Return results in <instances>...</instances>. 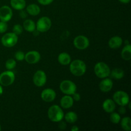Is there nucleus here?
I'll list each match as a JSON object with an SVG mask.
<instances>
[{"label": "nucleus", "instance_id": "obj_1", "mask_svg": "<svg viewBox=\"0 0 131 131\" xmlns=\"http://www.w3.org/2000/svg\"><path fill=\"white\" fill-rule=\"evenodd\" d=\"M70 71L75 76H82L86 71L85 63L80 60H75L70 63Z\"/></svg>", "mask_w": 131, "mask_h": 131}, {"label": "nucleus", "instance_id": "obj_2", "mask_svg": "<svg viewBox=\"0 0 131 131\" xmlns=\"http://www.w3.org/2000/svg\"><path fill=\"white\" fill-rule=\"evenodd\" d=\"M47 115L51 121L60 122L64 118V113L61 107L58 105H53L49 108Z\"/></svg>", "mask_w": 131, "mask_h": 131}, {"label": "nucleus", "instance_id": "obj_3", "mask_svg": "<svg viewBox=\"0 0 131 131\" xmlns=\"http://www.w3.org/2000/svg\"><path fill=\"white\" fill-rule=\"evenodd\" d=\"M94 72L95 75L101 79L107 78L110 75V70L108 65L104 62H98L94 67Z\"/></svg>", "mask_w": 131, "mask_h": 131}, {"label": "nucleus", "instance_id": "obj_4", "mask_svg": "<svg viewBox=\"0 0 131 131\" xmlns=\"http://www.w3.org/2000/svg\"><path fill=\"white\" fill-rule=\"evenodd\" d=\"M60 89L64 94L72 95L76 92L77 86L74 82L70 80H64L60 83Z\"/></svg>", "mask_w": 131, "mask_h": 131}, {"label": "nucleus", "instance_id": "obj_5", "mask_svg": "<svg viewBox=\"0 0 131 131\" xmlns=\"http://www.w3.org/2000/svg\"><path fill=\"white\" fill-rule=\"evenodd\" d=\"M113 101L120 106H125L129 102V96L124 91H117L113 95Z\"/></svg>", "mask_w": 131, "mask_h": 131}, {"label": "nucleus", "instance_id": "obj_6", "mask_svg": "<svg viewBox=\"0 0 131 131\" xmlns=\"http://www.w3.org/2000/svg\"><path fill=\"white\" fill-rule=\"evenodd\" d=\"M15 74L11 70L5 71L0 74V84L3 86H8L14 83Z\"/></svg>", "mask_w": 131, "mask_h": 131}, {"label": "nucleus", "instance_id": "obj_7", "mask_svg": "<svg viewBox=\"0 0 131 131\" xmlns=\"http://www.w3.org/2000/svg\"><path fill=\"white\" fill-rule=\"evenodd\" d=\"M18 41V37L14 33H8L1 38V43L6 47H12L15 46Z\"/></svg>", "mask_w": 131, "mask_h": 131}, {"label": "nucleus", "instance_id": "obj_8", "mask_svg": "<svg viewBox=\"0 0 131 131\" xmlns=\"http://www.w3.org/2000/svg\"><path fill=\"white\" fill-rule=\"evenodd\" d=\"M51 24H52V23L49 18L47 17H42L40 18L37 21L36 29L42 33L46 32L49 30L51 27Z\"/></svg>", "mask_w": 131, "mask_h": 131}, {"label": "nucleus", "instance_id": "obj_9", "mask_svg": "<svg viewBox=\"0 0 131 131\" xmlns=\"http://www.w3.org/2000/svg\"><path fill=\"white\" fill-rule=\"evenodd\" d=\"M90 42L86 37L83 35H79L75 37L74 40V46L78 49L84 50L88 48Z\"/></svg>", "mask_w": 131, "mask_h": 131}, {"label": "nucleus", "instance_id": "obj_10", "mask_svg": "<svg viewBox=\"0 0 131 131\" xmlns=\"http://www.w3.org/2000/svg\"><path fill=\"white\" fill-rule=\"evenodd\" d=\"M34 84L38 87H42L44 85L47 81V76L43 70H37L35 73L33 78Z\"/></svg>", "mask_w": 131, "mask_h": 131}, {"label": "nucleus", "instance_id": "obj_11", "mask_svg": "<svg viewBox=\"0 0 131 131\" xmlns=\"http://www.w3.org/2000/svg\"><path fill=\"white\" fill-rule=\"evenodd\" d=\"M13 16L12 9L8 6H3L0 8V20L3 22H8L11 20Z\"/></svg>", "mask_w": 131, "mask_h": 131}, {"label": "nucleus", "instance_id": "obj_12", "mask_svg": "<svg viewBox=\"0 0 131 131\" xmlns=\"http://www.w3.org/2000/svg\"><path fill=\"white\" fill-rule=\"evenodd\" d=\"M40 54L36 51H29L25 54L24 60L29 64H35L40 60Z\"/></svg>", "mask_w": 131, "mask_h": 131}, {"label": "nucleus", "instance_id": "obj_13", "mask_svg": "<svg viewBox=\"0 0 131 131\" xmlns=\"http://www.w3.org/2000/svg\"><path fill=\"white\" fill-rule=\"evenodd\" d=\"M56 92L51 88H46L41 93V98L46 102H52L56 98Z\"/></svg>", "mask_w": 131, "mask_h": 131}, {"label": "nucleus", "instance_id": "obj_14", "mask_svg": "<svg viewBox=\"0 0 131 131\" xmlns=\"http://www.w3.org/2000/svg\"><path fill=\"white\" fill-rule=\"evenodd\" d=\"M113 83L112 80L109 78H104L103 80L99 83V89L102 92H109L113 88Z\"/></svg>", "mask_w": 131, "mask_h": 131}, {"label": "nucleus", "instance_id": "obj_15", "mask_svg": "<svg viewBox=\"0 0 131 131\" xmlns=\"http://www.w3.org/2000/svg\"><path fill=\"white\" fill-rule=\"evenodd\" d=\"M102 107L105 112L111 113L115 110L116 104L114 102L113 100L111 99H107L104 101L103 104H102Z\"/></svg>", "mask_w": 131, "mask_h": 131}, {"label": "nucleus", "instance_id": "obj_16", "mask_svg": "<svg viewBox=\"0 0 131 131\" xmlns=\"http://www.w3.org/2000/svg\"><path fill=\"white\" fill-rule=\"evenodd\" d=\"M122 43V38L118 36H115V37L110 38L108 42V45L110 48L113 49H116L121 47Z\"/></svg>", "mask_w": 131, "mask_h": 131}, {"label": "nucleus", "instance_id": "obj_17", "mask_svg": "<svg viewBox=\"0 0 131 131\" xmlns=\"http://www.w3.org/2000/svg\"><path fill=\"white\" fill-rule=\"evenodd\" d=\"M74 104V100L71 96L65 95L61 98L60 101V105L64 109L70 108Z\"/></svg>", "mask_w": 131, "mask_h": 131}, {"label": "nucleus", "instance_id": "obj_18", "mask_svg": "<svg viewBox=\"0 0 131 131\" xmlns=\"http://www.w3.org/2000/svg\"><path fill=\"white\" fill-rule=\"evenodd\" d=\"M59 63L62 65H67L71 62V57L67 52H61L58 57Z\"/></svg>", "mask_w": 131, "mask_h": 131}, {"label": "nucleus", "instance_id": "obj_19", "mask_svg": "<svg viewBox=\"0 0 131 131\" xmlns=\"http://www.w3.org/2000/svg\"><path fill=\"white\" fill-rule=\"evenodd\" d=\"M10 5L12 7L17 10H21L25 8V0H10Z\"/></svg>", "mask_w": 131, "mask_h": 131}, {"label": "nucleus", "instance_id": "obj_20", "mask_svg": "<svg viewBox=\"0 0 131 131\" xmlns=\"http://www.w3.org/2000/svg\"><path fill=\"white\" fill-rule=\"evenodd\" d=\"M26 12L29 15L35 16L40 13V8L36 4H31L27 6Z\"/></svg>", "mask_w": 131, "mask_h": 131}, {"label": "nucleus", "instance_id": "obj_21", "mask_svg": "<svg viewBox=\"0 0 131 131\" xmlns=\"http://www.w3.org/2000/svg\"><path fill=\"white\" fill-rule=\"evenodd\" d=\"M122 58L125 61H129L131 59V46L129 43L127 44L123 48L121 52Z\"/></svg>", "mask_w": 131, "mask_h": 131}, {"label": "nucleus", "instance_id": "obj_22", "mask_svg": "<svg viewBox=\"0 0 131 131\" xmlns=\"http://www.w3.org/2000/svg\"><path fill=\"white\" fill-rule=\"evenodd\" d=\"M23 28L27 31L33 32L36 29L35 23L31 19H26L23 23Z\"/></svg>", "mask_w": 131, "mask_h": 131}, {"label": "nucleus", "instance_id": "obj_23", "mask_svg": "<svg viewBox=\"0 0 131 131\" xmlns=\"http://www.w3.org/2000/svg\"><path fill=\"white\" fill-rule=\"evenodd\" d=\"M110 75L113 78L116 79H120L124 78V72L122 69L116 68L110 72Z\"/></svg>", "mask_w": 131, "mask_h": 131}, {"label": "nucleus", "instance_id": "obj_24", "mask_svg": "<svg viewBox=\"0 0 131 131\" xmlns=\"http://www.w3.org/2000/svg\"><path fill=\"white\" fill-rule=\"evenodd\" d=\"M120 121L122 127L124 130L130 131L131 130V119L130 117H124Z\"/></svg>", "mask_w": 131, "mask_h": 131}, {"label": "nucleus", "instance_id": "obj_25", "mask_svg": "<svg viewBox=\"0 0 131 131\" xmlns=\"http://www.w3.org/2000/svg\"><path fill=\"white\" fill-rule=\"evenodd\" d=\"M65 120L70 124H74L78 120V115L75 113L73 111L68 112L66 115L64 116Z\"/></svg>", "mask_w": 131, "mask_h": 131}, {"label": "nucleus", "instance_id": "obj_26", "mask_svg": "<svg viewBox=\"0 0 131 131\" xmlns=\"http://www.w3.org/2000/svg\"><path fill=\"white\" fill-rule=\"evenodd\" d=\"M111 115H110V121L113 123V124H117L118 123L120 122V120H121V116H120V114L117 113L115 112H112L111 113Z\"/></svg>", "mask_w": 131, "mask_h": 131}, {"label": "nucleus", "instance_id": "obj_27", "mask_svg": "<svg viewBox=\"0 0 131 131\" xmlns=\"http://www.w3.org/2000/svg\"><path fill=\"white\" fill-rule=\"evenodd\" d=\"M16 66V61L14 59H8L7 61H6V63H5V67H6V69L7 70H10L14 69V68Z\"/></svg>", "mask_w": 131, "mask_h": 131}, {"label": "nucleus", "instance_id": "obj_28", "mask_svg": "<svg viewBox=\"0 0 131 131\" xmlns=\"http://www.w3.org/2000/svg\"><path fill=\"white\" fill-rule=\"evenodd\" d=\"M13 33H15L17 35H19L21 34L23 31V27L20 26V24H15L13 27Z\"/></svg>", "mask_w": 131, "mask_h": 131}, {"label": "nucleus", "instance_id": "obj_29", "mask_svg": "<svg viewBox=\"0 0 131 131\" xmlns=\"http://www.w3.org/2000/svg\"><path fill=\"white\" fill-rule=\"evenodd\" d=\"M25 54L22 51H17L15 54V58L17 61H23L24 60Z\"/></svg>", "mask_w": 131, "mask_h": 131}, {"label": "nucleus", "instance_id": "obj_30", "mask_svg": "<svg viewBox=\"0 0 131 131\" xmlns=\"http://www.w3.org/2000/svg\"><path fill=\"white\" fill-rule=\"evenodd\" d=\"M8 25L6 22L0 21V33H3L7 30Z\"/></svg>", "mask_w": 131, "mask_h": 131}, {"label": "nucleus", "instance_id": "obj_31", "mask_svg": "<svg viewBox=\"0 0 131 131\" xmlns=\"http://www.w3.org/2000/svg\"><path fill=\"white\" fill-rule=\"evenodd\" d=\"M54 0H37L40 4L42 5H48L53 2Z\"/></svg>", "mask_w": 131, "mask_h": 131}, {"label": "nucleus", "instance_id": "obj_32", "mask_svg": "<svg viewBox=\"0 0 131 131\" xmlns=\"http://www.w3.org/2000/svg\"><path fill=\"white\" fill-rule=\"evenodd\" d=\"M72 95V99H73V100H74V101H77V102H78V101H80V99H81V96H80V95L79 94V93H76V92H75V93H73Z\"/></svg>", "mask_w": 131, "mask_h": 131}, {"label": "nucleus", "instance_id": "obj_33", "mask_svg": "<svg viewBox=\"0 0 131 131\" xmlns=\"http://www.w3.org/2000/svg\"><path fill=\"white\" fill-rule=\"evenodd\" d=\"M19 15H20V17L22 19H25V18H26L27 16H28V13H27V12L24 11V10H21L20 12Z\"/></svg>", "mask_w": 131, "mask_h": 131}, {"label": "nucleus", "instance_id": "obj_34", "mask_svg": "<svg viewBox=\"0 0 131 131\" xmlns=\"http://www.w3.org/2000/svg\"><path fill=\"white\" fill-rule=\"evenodd\" d=\"M119 113L121 115H124L126 113V110L125 108V106H120V109H119Z\"/></svg>", "mask_w": 131, "mask_h": 131}, {"label": "nucleus", "instance_id": "obj_35", "mask_svg": "<svg viewBox=\"0 0 131 131\" xmlns=\"http://www.w3.org/2000/svg\"><path fill=\"white\" fill-rule=\"evenodd\" d=\"M120 3L124 4H127L130 1V0H118Z\"/></svg>", "mask_w": 131, "mask_h": 131}, {"label": "nucleus", "instance_id": "obj_36", "mask_svg": "<svg viewBox=\"0 0 131 131\" xmlns=\"http://www.w3.org/2000/svg\"><path fill=\"white\" fill-rule=\"evenodd\" d=\"M79 130V128L77 126L74 125V126H72V127L71 128V130L72 131H78Z\"/></svg>", "mask_w": 131, "mask_h": 131}, {"label": "nucleus", "instance_id": "obj_37", "mask_svg": "<svg viewBox=\"0 0 131 131\" xmlns=\"http://www.w3.org/2000/svg\"><path fill=\"white\" fill-rule=\"evenodd\" d=\"M3 92V88H2V86H1V85L0 84V95H2Z\"/></svg>", "mask_w": 131, "mask_h": 131}, {"label": "nucleus", "instance_id": "obj_38", "mask_svg": "<svg viewBox=\"0 0 131 131\" xmlns=\"http://www.w3.org/2000/svg\"><path fill=\"white\" fill-rule=\"evenodd\" d=\"M1 125H0V130H1Z\"/></svg>", "mask_w": 131, "mask_h": 131}]
</instances>
